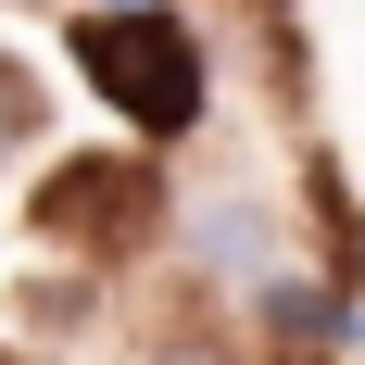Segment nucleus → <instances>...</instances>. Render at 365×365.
I'll use <instances>...</instances> for the list:
<instances>
[{
    "instance_id": "1",
    "label": "nucleus",
    "mask_w": 365,
    "mask_h": 365,
    "mask_svg": "<svg viewBox=\"0 0 365 365\" xmlns=\"http://www.w3.org/2000/svg\"><path fill=\"white\" fill-rule=\"evenodd\" d=\"M76 63H88V88L113 113H139L151 139H177L189 113H202V38L164 26V13H88L76 26Z\"/></svg>"
},
{
    "instance_id": "2",
    "label": "nucleus",
    "mask_w": 365,
    "mask_h": 365,
    "mask_svg": "<svg viewBox=\"0 0 365 365\" xmlns=\"http://www.w3.org/2000/svg\"><path fill=\"white\" fill-rule=\"evenodd\" d=\"M26 139H38V76L13 63V51H0V164H13Z\"/></svg>"
},
{
    "instance_id": "3",
    "label": "nucleus",
    "mask_w": 365,
    "mask_h": 365,
    "mask_svg": "<svg viewBox=\"0 0 365 365\" xmlns=\"http://www.w3.org/2000/svg\"><path fill=\"white\" fill-rule=\"evenodd\" d=\"M101 13H164V0H101Z\"/></svg>"
}]
</instances>
